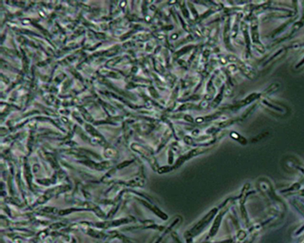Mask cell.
<instances>
[{
  "mask_svg": "<svg viewBox=\"0 0 304 243\" xmlns=\"http://www.w3.org/2000/svg\"><path fill=\"white\" fill-rule=\"evenodd\" d=\"M237 65L240 71L243 73V74L246 75L248 78L250 79H254L256 78V73H254V71L251 70L248 67H247L242 61L238 60Z\"/></svg>",
  "mask_w": 304,
  "mask_h": 243,
  "instance_id": "3",
  "label": "cell"
},
{
  "mask_svg": "<svg viewBox=\"0 0 304 243\" xmlns=\"http://www.w3.org/2000/svg\"><path fill=\"white\" fill-rule=\"evenodd\" d=\"M182 13L184 14V17H189V13H188V11L187 10V9L184 7V6H183V8L182 9Z\"/></svg>",
  "mask_w": 304,
  "mask_h": 243,
  "instance_id": "16",
  "label": "cell"
},
{
  "mask_svg": "<svg viewBox=\"0 0 304 243\" xmlns=\"http://www.w3.org/2000/svg\"><path fill=\"white\" fill-rule=\"evenodd\" d=\"M177 38H178V35H177L176 34H174V35H173L171 36V38H172V39H177Z\"/></svg>",
  "mask_w": 304,
  "mask_h": 243,
  "instance_id": "20",
  "label": "cell"
},
{
  "mask_svg": "<svg viewBox=\"0 0 304 243\" xmlns=\"http://www.w3.org/2000/svg\"><path fill=\"white\" fill-rule=\"evenodd\" d=\"M207 91H208V93L211 95H213L214 93H215L214 87L213 86V84H212L211 81H210L207 85Z\"/></svg>",
  "mask_w": 304,
  "mask_h": 243,
  "instance_id": "10",
  "label": "cell"
},
{
  "mask_svg": "<svg viewBox=\"0 0 304 243\" xmlns=\"http://www.w3.org/2000/svg\"><path fill=\"white\" fill-rule=\"evenodd\" d=\"M228 59L230 62H237L238 60L237 57H235L234 55H229L228 56Z\"/></svg>",
  "mask_w": 304,
  "mask_h": 243,
  "instance_id": "14",
  "label": "cell"
},
{
  "mask_svg": "<svg viewBox=\"0 0 304 243\" xmlns=\"http://www.w3.org/2000/svg\"><path fill=\"white\" fill-rule=\"evenodd\" d=\"M194 107V105H193L192 103H186V104H184V105H181L179 108V110H180V111H185V110H187V109H192Z\"/></svg>",
  "mask_w": 304,
  "mask_h": 243,
  "instance_id": "9",
  "label": "cell"
},
{
  "mask_svg": "<svg viewBox=\"0 0 304 243\" xmlns=\"http://www.w3.org/2000/svg\"><path fill=\"white\" fill-rule=\"evenodd\" d=\"M222 99V95L221 93H220L217 96V97H216L213 101V102L211 104V107H213V108L216 107L220 103V102H221Z\"/></svg>",
  "mask_w": 304,
  "mask_h": 243,
  "instance_id": "8",
  "label": "cell"
},
{
  "mask_svg": "<svg viewBox=\"0 0 304 243\" xmlns=\"http://www.w3.org/2000/svg\"><path fill=\"white\" fill-rule=\"evenodd\" d=\"M155 69H156V70L159 72L160 73H163V71H165L163 67L158 62L155 63Z\"/></svg>",
  "mask_w": 304,
  "mask_h": 243,
  "instance_id": "12",
  "label": "cell"
},
{
  "mask_svg": "<svg viewBox=\"0 0 304 243\" xmlns=\"http://www.w3.org/2000/svg\"><path fill=\"white\" fill-rule=\"evenodd\" d=\"M81 163H85L86 165L91 168L96 169L97 170H102L103 169H106V168L109 167V166H110V163L108 162H102L101 163H97L90 161H85Z\"/></svg>",
  "mask_w": 304,
  "mask_h": 243,
  "instance_id": "4",
  "label": "cell"
},
{
  "mask_svg": "<svg viewBox=\"0 0 304 243\" xmlns=\"http://www.w3.org/2000/svg\"><path fill=\"white\" fill-rule=\"evenodd\" d=\"M241 29H242V31L244 33V37H245V40H246V45H247V48H248V49H249L250 48V39L248 32V26L246 23H244V22H242L241 23Z\"/></svg>",
  "mask_w": 304,
  "mask_h": 243,
  "instance_id": "6",
  "label": "cell"
},
{
  "mask_svg": "<svg viewBox=\"0 0 304 243\" xmlns=\"http://www.w3.org/2000/svg\"><path fill=\"white\" fill-rule=\"evenodd\" d=\"M262 93H253L249 95L248 97H246L245 99L241 101L240 102L237 103L235 106L234 107V108L237 109V108H241L246 105L250 104L251 102H252L254 100L257 99L260 97H262Z\"/></svg>",
  "mask_w": 304,
  "mask_h": 243,
  "instance_id": "2",
  "label": "cell"
},
{
  "mask_svg": "<svg viewBox=\"0 0 304 243\" xmlns=\"http://www.w3.org/2000/svg\"><path fill=\"white\" fill-rule=\"evenodd\" d=\"M230 35V29L229 20H228L225 23L224 30V42L226 45H228L229 44Z\"/></svg>",
  "mask_w": 304,
  "mask_h": 243,
  "instance_id": "5",
  "label": "cell"
},
{
  "mask_svg": "<svg viewBox=\"0 0 304 243\" xmlns=\"http://www.w3.org/2000/svg\"><path fill=\"white\" fill-rule=\"evenodd\" d=\"M201 105H202V107H203V108H204V107H206L207 106V103L206 101H204L203 102H202Z\"/></svg>",
  "mask_w": 304,
  "mask_h": 243,
  "instance_id": "19",
  "label": "cell"
},
{
  "mask_svg": "<svg viewBox=\"0 0 304 243\" xmlns=\"http://www.w3.org/2000/svg\"><path fill=\"white\" fill-rule=\"evenodd\" d=\"M193 48V46L192 45H190V46H188V47H184L183 48L179 50L178 51L176 52L174 55V59H177L178 58L180 57H181L182 55L187 53V52H188L189 51H190L191 49Z\"/></svg>",
  "mask_w": 304,
  "mask_h": 243,
  "instance_id": "7",
  "label": "cell"
},
{
  "mask_svg": "<svg viewBox=\"0 0 304 243\" xmlns=\"http://www.w3.org/2000/svg\"><path fill=\"white\" fill-rule=\"evenodd\" d=\"M304 64V58H302V59H301V61H300V62H299V63H298L297 64V65H296V68H297V69H298V68H300V67H301V66L303 65Z\"/></svg>",
  "mask_w": 304,
  "mask_h": 243,
  "instance_id": "18",
  "label": "cell"
},
{
  "mask_svg": "<svg viewBox=\"0 0 304 243\" xmlns=\"http://www.w3.org/2000/svg\"><path fill=\"white\" fill-rule=\"evenodd\" d=\"M149 90V92L150 93V95H152L153 97H155V98H158V97H159V94H158V92L156 91V89H155V88H154L153 87H150Z\"/></svg>",
  "mask_w": 304,
  "mask_h": 243,
  "instance_id": "11",
  "label": "cell"
},
{
  "mask_svg": "<svg viewBox=\"0 0 304 243\" xmlns=\"http://www.w3.org/2000/svg\"><path fill=\"white\" fill-rule=\"evenodd\" d=\"M221 61H222V63H223V64H225V63H226V59H224V58H223L221 59Z\"/></svg>",
  "mask_w": 304,
  "mask_h": 243,
  "instance_id": "21",
  "label": "cell"
},
{
  "mask_svg": "<svg viewBox=\"0 0 304 243\" xmlns=\"http://www.w3.org/2000/svg\"><path fill=\"white\" fill-rule=\"evenodd\" d=\"M251 38L252 42L257 49L261 53H264L265 48L260 40V35L258 32V23L257 19L254 18L251 22Z\"/></svg>",
  "mask_w": 304,
  "mask_h": 243,
  "instance_id": "1",
  "label": "cell"
},
{
  "mask_svg": "<svg viewBox=\"0 0 304 243\" xmlns=\"http://www.w3.org/2000/svg\"><path fill=\"white\" fill-rule=\"evenodd\" d=\"M184 119L185 120L188 121H189V122H192L193 121V119H192V117L190 115H185L184 117Z\"/></svg>",
  "mask_w": 304,
  "mask_h": 243,
  "instance_id": "17",
  "label": "cell"
},
{
  "mask_svg": "<svg viewBox=\"0 0 304 243\" xmlns=\"http://www.w3.org/2000/svg\"><path fill=\"white\" fill-rule=\"evenodd\" d=\"M232 123V120H228L226 121H224V122H223L220 124V127H225V126H227L228 125H229L230 124Z\"/></svg>",
  "mask_w": 304,
  "mask_h": 243,
  "instance_id": "15",
  "label": "cell"
},
{
  "mask_svg": "<svg viewBox=\"0 0 304 243\" xmlns=\"http://www.w3.org/2000/svg\"><path fill=\"white\" fill-rule=\"evenodd\" d=\"M188 4H189V7H190V9L191 10V11H192V14H193V15H194V17L197 16V15H198L197 12V11H196V8H194V6H193V5H192L191 4H190V3H188Z\"/></svg>",
  "mask_w": 304,
  "mask_h": 243,
  "instance_id": "13",
  "label": "cell"
}]
</instances>
